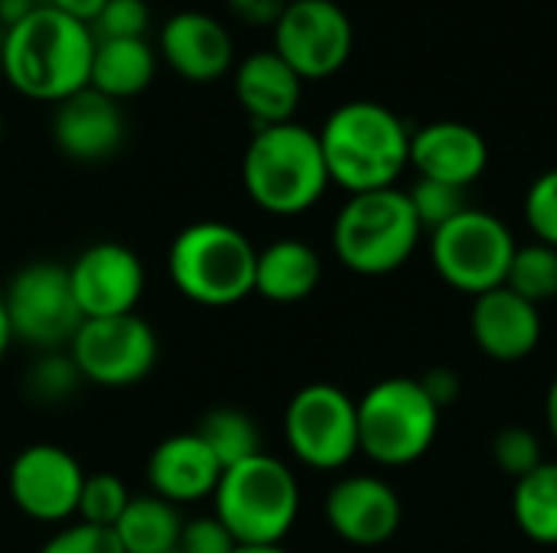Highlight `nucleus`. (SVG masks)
Returning a JSON list of instances; mask_svg holds the SVG:
<instances>
[{"label":"nucleus","instance_id":"nucleus-2","mask_svg":"<svg viewBox=\"0 0 557 553\" xmlns=\"http://www.w3.org/2000/svg\"><path fill=\"white\" fill-rule=\"evenodd\" d=\"M330 183L349 196L392 189L411 166L408 124L379 101H346L317 130Z\"/></svg>","mask_w":557,"mask_h":553},{"label":"nucleus","instance_id":"nucleus-24","mask_svg":"<svg viewBox=\"0 0 557 553\" xmlns=\"http://www.w3.org/2000/svg\"><path fill=\"white\" fill-rule=\"evenodd\" d=\"M183 525L186 521L176 505L147 492V495H131L124 515L111 531L121 541L124 553H170L180 551Z\"/></svg>","mask_w":557,"mask_h":553},{"label":"nucleus","instance_id":"nucleus-8","mask_svg":"<svg viewBox=\"0 0 557 553\" xmlns=\"http://www.w3.org/2000/svg\"><path fill=\"white\" fill-rule=\"evenodd\" d=\"M516 248V235L499 215L470 205L431 231V264L437 277L467 297L506 287Z\"/></svg>","mask_w":557,"mask_h":553},{"label":"nucleus","instance_id":"nucleus-18","mask_svg":"<svg viewBox=\"0 0 557 553\" xmlns=\"http://www.w3.org/2000/svg\"><path fill=\"white\" fill-rule=\"evenodd\" d=\"M52 140L75 163H101L124 143L121 104L95 88H82L55 104Z\"/></svg>","mask_w":557,"mask_h":553},{"label":"nucleus","instance_id":"nucleus-34","mask_svg":"<svg viewBox=\"0 0 557 553\" xmlns=\"http://www.w3.org/2000/svg\"><path fill=\"white\" fill-rule=\"evenodd\" d=\"M39 553H124L121 541L114 538L111 528H95V525H62Z\"/></svg>","mask_w":557,"mask_h":553},{"label":"nucleus","instance_id":"nucleus-25","mask_svg":"<svg viewBox=\"0 0 557 553\" xmlns=\"http://www.w3.org/2000/svg\"><path fill=\"white\" fill-rule=\"evenodd\" d=\"M512 518L519 531L545 548L557 544V463H542L512 489Z\"/></svg>","mask_w":557,"mask_h":553},{"label":"nucleus","instance_id":"nucleus-39","mask_svg":"<svg viewBox=\"0 0 557 553\" xmlns=\"http://www.w3.org/2000/svg\"><path fill=\"white\" fill-rule=\"evenodd\" d=\"M545 424H548V433L557 443V378L552 381L548 394H545Z\"/></svg>","mask_w":557,"mask_h":553},{"label":"nucleus","instance_id":"nucleus-26","mask_svg":"<svg viewBox=\"0 0 557 553\" xmlns=\"http://www.w3.org/2000/svg\"><path fill=\"white\" fill-rule=\"evenodd\" d=\"M196 433L215 453V460L222 463V469H228L235 463H245V460L264 453L258 424L245 411H238V407H215V411H209L199 420Z\"/></svg>","mask_w":557,"mask_h":553},{"label":"nucleus","instance_id":"nucleus-27","mask_svg":"<svg viewBox=\"0 0 557 553\" xmlns=\"http://www.w3.org/2000/svg\"><path fill=\"white\" fill-rule=\"evenodd\" d=\"M506 287L512 293H519L522 300L542 306L557 297V248H548L542 241L532 244H519Z\"/></svg>","mask_w":557,"mask_h":553},{"label":"nucleus","instance_id":"nucleus-29","mask_svg":"<svg viewBox=\"0 0 557 553\" xmlns=\"http://www.w3.org/2000/svg\"><path fill=\"white\" fill-rule=\"evenodd\" d=\"M131 502L127 482L117 473H91L85 476L82 499H78V521L95 528H114Z\"/></svg>","mask_w":557,"mask_h":553},{"label":"nucleus","instance_id":"nucleus-33","mask_svg":"<svg viewBox=\"0 0 557 553\" xmlns=\"http://www.w3.org/2000/svg\"><path fill=\"white\" fill-rule=\"evenodd\" d=\"M150 7L144 0H108L91 23L95 39H147Z\"/></svg>","mask_w":557,"mask_h":553},{"label":"nucleus","instance_id":"nucleus-14","mask_svg":"<svg viewBox=\"0 0 557 553\" xmlns=\"http://www.w3.org/2000/svg\"><path fill=\"white\" fill-rule=\"evenodd\" d=\"M69 280L75 303L85 319L127 316L137 313V303L147 287V271L137 251L121 241L88 244L72 264Z\"/></svg>","mask_w":557,"mask_h":553},{"label":"nucleus","instance_id":"nucleus-23","mask_svg":"<svg viewBox=\"0 0 557 553\" xmlns=\"http://www.w3.org/2000/svg\"><path fill=\"white\" fill-rule=\"evenodd\" d=\"M157 72V52L147 39H95L88 88L111 101L140 95Z\"/></svg>","mask_w":557,"mask_h":553},{"label":"nucleus","instance_id":"nucleus-21","mask_svg":"<svg viewBox=\"0 0 557 553\" xmlns=\"http://www.w3.org/2000/svg\"><path fill=\"white\" fill-rule=\"evenodd\" d=\"M235 98L255 121V130L287 124L300 108L304 78L274 49H261L235 65Z\"/></svg>","mask_w":557,"mask_h":553},{"label":"nucleus","instance_id":"nucleus-43","mask_svg":"<svg viewBox=\"0 0 557 553\" xmlns=\"http://www.w3.org/2000/svg\"><path fill=\"white\" fill-rule=\"evenodd\" d=\"M26 3H33V0H26Z\"/></svg>","mask_w":557,"mask_h":553},{"label":"nucleus","instance_id":"nucleus-28","mask_svg":"<svg viewBox=\"0 0 557 553\" xmlns=\"http://www.w3.org/2000/svg\"><path fill=\"white\" fill-rule=\"evenodd\" d=\"M23 385H26L29 401L36 404H65L78 394L85 378L78 375L72 355L62 349V352H39Z\"/></svg>","mask_w":557,"mask_h":553},{"label":"nucleus","instance_id":"nucleus-30","mask_svg":"<svg viewBox=\"0 0 557 553\" xmlns=\"http://www.w3.org/2000/svg\"><path fill=\"white\" fill-rule=\"evenodd\" d=\"M493 463L503 476L519 482L545 463L542 440L529 427H503L493 440Z\"/></svg>","mask_w":557,"mask_h":553},{"label":"nucleus","instance_id":"nucleus-36","mask_svg":"<svg viewBox=\"0 0 557 553\" xmlns=\"http://www.w3.org/2000/svg\"><path fill=\"white\" fill-rule=\"evenodd\" d=\"M287 3L290 0H225L228 13L242 20L245 26H271V29L287 10Z\"/></svg>","mask_w":557,"mask_h":553},{"label":"nucleus","instance_id":"nucleus-15","mask_svg":"<svg viewBox=\"0 0 557 553\" xmlns=\"http://www.w3.org/2000/svg\"><path fill=\"white\" fill-rule=\"evenodd\" d=\"M326 525L352 548H379L401 528V499L379 476H343L323 502Z\"/></svg>","mask_w":557,"mask_h":553},{"label":"nucleus","instance_id":"nucleus-4","mask_svg":"<svg viewBox=\"0 0 557 553\" xmlns=\"http://www.w3.org/2000/svg\"><path fill=\"white\" fill-rule=\"evenodd\" d=\"M258 248L228 222H193L166 251V274L180 297L196 306L225 310L255 293Z\"/></svg>","mask_w":557,"mask_h":553},{"label":"nucleus","instance_id":"nucleus-9","mask_svg":"<svg viewBox=\"0 0 557 553\" xmlns=\"http://www.w3.org/2000/svg\"><path fill=\"white\" fill-rule=\"evenodd\" d=\"M3 306L13 342L36 352H62L82 326V310L72 293L69 267L52 261L23 264L3 287Z\"/></svg>","mask_w":557,"mask_h":553},{"label":"nucleus","instance_id":"nucleus-16","mask_svg":"<svg viewBox=\"0 0 557 553\" xmlns=\"http://www.w3.org/2000/svg\"><path fill=\"white\" fill-rule=\"evenodd\" d=\"M160 55L186 81H219L235 65V42L222 20L180 10L160 26Z\"/></svg>","mask_w":557,"mask_h":553},{"label":"nucleus","instance_id":"nucleus-13","mask_svg":"<svg viewBox=\"0 0 557 553\" xmlns=\"http://www.w3.org/2000/svg\"><path fill=\"white\" fill-rule=\"evenodd\" d=\"M82 463L55 443H33L20 450L7 473V492L20 515L39 525H65L78 515L85 486Z\"/></svg>","mask_w":557,"mask_h":553},{"label":"nucleus","instance_id":"nucleus-6","mask_svg":"<svg viewBox=\"0 0 557 553\" xmlns=\"http://www.w3.org/2000/svg\"><path fill=\"white\" fill-rule=\"evenodd\" d=\"M212 515L235 544H281L300 515V482L284 460L258 453L222 473Z\"/></svg>","mask_w":557,"mask_h":553},{"label":"nucleus","instance_id":"nucleus-7","mask_svg":"<svg viewBox=\"0 0 557 553\" xmlns=\"http://www.w3.org/2000/svg\"><path fill=\"white\" fill-rule=\"evenodd\" d=\"M359 453L379 466H411L437 440L441 407L421 378H382L359 401Z\"/></svg>","mask_w":557,"mask_h":553},{"label":"nucleus","instance_id":"nucleus-17","mask_svg":"<svg viewBox=\"0 0 557 553\" xmlns=\"http://www.w3.org/2000/svg\"><path fill=\"white\" fill-rule=\"evenodd\" d=\"M411 166L418 169V179L467 189L486 173L490 143L463 121H431L411 130Z\"/></svg>","mask_w":557,"mask_h":553},{"label":"nucleus","instance_id":"nucleus-22","mask_svg":"<svg viewBox=\"0 0 557 553\" xmlns=\"http://www.w3.org/2000/svg\"><path fill=\"white\" fill-rule=\"evenodd\" d=\"M320 277H323V261L307 241L281 238L258 251L255 293L264 297L268 303H281V306L300 303L320 287Z\"/></svg>","mask_w":557,"mask_h":553},{"label":"nucleus","instance_id":"nucleus-12","mask_svg":"<svg viewBox=\"0 0 557 553\" xmlns=\"http://www.w3.org/2000/svg\"><path fill=\"white\" fill-rule=\"evenodd\" d=\"M356 29L336 0H290L274 23V52L304 78H333L352 55Z\"/></svg>","mask_w":557,"mask_h":553},{"label":"nucleus","instance_id":"nucleus-3","mask_svg":"<svg viewBox=\"0 0 557 553\" xmlns=\"http://www.w3.org/2000/svg\"><path fill=\"white\" fill-rule=\"evenodd\" d=\"M242 186L268 215L294 218L310 212L330 186L317 130L297 121L258 127L242 156Z\"/></svg>","mask_w":557,"mask_h":553},{"label":"nucleus","instance_id":"nucleus-5","mask_svg":"<svg viewBox=\"0 0 557 553\" xmlns=\"http://www.w3.org/2000/svg\"><path fill=\"white\" fill-rule=\"evenodd\" d=\"M421 222L405 189H375L349 196L333 222V251L359 277L401 271L421 241Z\"/></svg>","mask_w":557,"mask_h":553},{"label":"nucleus","instance_id":"nucleus-31","mask_svg":"<svg viewBox=\"0 0 557 553\" xmlns=\"http://www.w3.org/2000/svg\"><path fill=\"white\" fill-rule=\"evenodd\" d=\"M408 199L418 212L421 228H431V231H437L441 225H447L450 218H457L467 209L463 189L447 186V183H434V179H418L408 189Z\"/></svg>","mask_w":557,"mask_h":553},{"label":"nucleus","instance_id":"nucleus-44","mask_svg":"<svg viewBox=\"0 0 557 553\" xmlns=\"http://www.w3.org/2000/svg\"><path fill=\"white\" fill-rule=\"evenodd\" d=\"M170 553H180V551H170Z\"/></svg>","mask_w":557,"mask_h":553},{"label":"nucleus","instance_id":"nucleus-10","mask_svg":"<svg viewBox=\"0 0 557 553\" xmlns=\"http://www.w3.org/2000/svg\"><path fill=\"white\" fill-rule=\"evenodd\" d=\"M284 440L297 463L317 473H336L359 453L356 401L326 381L304 385L284 411Z\"/></svg>","mask_w":557,"mask_h":553},{"label":"nucleus","instance_id":"nucleus-19","mask_svg":"<svg viewBox=\"0 0 557 553\" xmlns=\"http://www.w3.org/2000/svg\"><path fill=\"white\" fill-rule=\"evenodd\" d=\"M222 473H225L222 463L215 460V453L206 447V440L196 430L160 440L147 460L150 492L166 499L176 508L212 499Z\"/></svg>","mask_w":557,"mask_h":553},{"label":"nucleus","instance_id":"nucleus-11","mask_svg":"<svg viewBox=\"0 0 557 553\" xmlns=\"http://www.w3.org/2000/svg\"><path fill=\"white\" fill-rule=\"evenodd\" d=\"M88 385L98 388H131L144 381L160 359L157 329L137 316H104L82 319L78 332L65 349Z\"/></svg>","mask_w":557,"mask_h":553},{"label":"nucleus","instance_id":"nucleus-41","mask_svg":"<svg viewBox=\"0 0 557 553\" xmlns=\"http://www.w3.org/2000/svg\"><path fill=\"white\" fill-rule=\"evenodd\" d=\"M232 553H290V551H284L281 544H238Z\"/></svg>","mask_w":557,"mask_h":553},{"label":"nucleus","instance_id":"nucleus-20","mask_svg":"<svg viewBox=\"0 0 557 553\" xmlns=\"http://www.w3.org/2000/svg\"><path fill=\"white\" fill-rule=\"evenodd\" d=\"M470 336L493 362H522L542 342V313L509 287L473 297Z\"/></svg>","mask_w":557,"mask_h":553},{"label":"nucleus","instance_id":"nucleus-37","mask_svg":"<svg viewBox=\"0 0 557 553\" xmlns=\"http://www.w3.org/2000/svg\"><path fill=\"white\" fill-rule=\"evenodd\" d=\"M421 385H424V391L434 398V404L444 411L450 401H457L460 398V378H457V372H450V368H431L424 378H421Z\"/></svg>","mask_w":557,"mask_h":553},{"label":"nucleus","instance_id":"nucleus-1","mask_svg":"<svg viewBox=\"0 0 557 553\" xmlns=\"http://www.w3.org/2000/svg\"><path fill=\"white\" fill-rule=\"evenodd\" d=\"M91 55V26L46 3L10 23L0 42V68L10 88L29 101L46 104H59L69 95L88 88Z\"/></svg>","mask_w":557,"mask_h":553},{"label":"nucleus","instance_id":"nucleus-42","mask_svg":"<svg viewBox=\"0 0 557 553\" xmlns=\"http://www.w3.org/2000/svg\"><path fill=\"white\" fill-rule=\"evenodd\" d=\"M0 143H3V114H0Z\"/></svg>","mask_w":557,"mask_h":553},{"label":"nucleus","instance_id":"nucleus-35","mask_svg":"<svg viewBox=\"0 0 557 553\" xmlns=\"http://www.w3.org/2000/svg\"><path fill=\"white\" fill-rule=\"evenodd\" d=\"M235 548V538L215 515H199L183 525L180 553H232Z\"/></svg>","mask_w":557,"mask_h":553},{"label":"nucleus","instance_id":"nucleus-38","mask_svg":"<svg viewBox=\"0 0 557 553\" xmlns=\"http://www.w3.org/2000/svg\"><path fill=\"white\" fill-rule=\"evenodd\" d=\"M104 3H108V0H46V7H52V10H59V13H65V16L78 20V23H85V26L95 23V16L101 13Z\"/></svg>","mask_w":557,"mask_h":553},{"label":"nucleus","instance_id":"nucleus-40","mask_svg":"<svg viewBox=\"0 0 557 553\" xmlns=\"http://www.w3.org/2000/svg\"><path fill=\"white\" fill-rule=\"evenodd\" d=\"M13 345V332H10V319H7V306H3V290H0V362Z\"/></svg>","mask_w":557,"mask_h":553},{"label":"nucleus","instance_id":"nucleus-32","mask_svg":"<svg viewBox=\"0 0 557 553\" xmlns=\"http://www.w3.org/2000/svg\"><path fill=\"white\" fill-rule=\"evenodd\" d=\"M522 212L535 241L557 248V169H545L542 176L532 179Z\"/></svg>","mask_w":557,"mask_h":553}]
</instances>
